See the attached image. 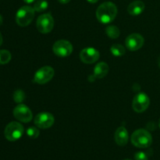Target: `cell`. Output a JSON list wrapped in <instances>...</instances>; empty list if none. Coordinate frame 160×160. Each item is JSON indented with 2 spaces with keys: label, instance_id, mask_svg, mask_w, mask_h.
Returning a JSON list of instances; mask_svg holds the SVG:
<instances>
[{
  "label": "cell",
  "instance_id": "cell-16",
  "mask_svg": "<svg viewBox=\"0 0 160 160\" xmlns=\"http://www.w3.org/2000/svg\"><path fill=\"white\" fill-rule=\"evenodd\" d=\"M106 33L109 38L112 39H116L119 38L120 32V30L117 27L114 26V25H109L106 28Z\"/></svg>",
  "mask_w": 160,
  "mask_h": 160
},
{
  "label": "cell",
  "instance_id": "cell-21",
  "mask_svg": "<svg viewBox=\"0 0 160 160\" xmlns=\"http://www.w3.org/2000/svg\"><path fill=\"white\" fill-rule=\"evenodd\" d=\"M150 157L149 151L146 152H138L134 154V159L135 160H148Z\"/></svg>",
  "mask_w": 160,
  "mask_h": 160
},
{
  "label": "cell",
  "instance_id": "cell-8",
  "mask_svg": "<svg viewBox=\"0 0 160 160\" xmlns=\"http://www.w3.org/2000/svg\"><path fill=\"white\" fill-rule=\"evenodd\" d=\"M149 104V97L144 92H140L134 96L133 99L132 107L136 112H143L148 109Z\"/></svg>",
  "mask_w": 160,
  "mask_h": 160
},
{
  "label": "cell",
  "instance_id": "cell-19",
  "mask_svg": "<svg viewBox=\"0 0 160 160\" xmlns=\"http://www.w3.org/2000/svg\"><path fill=\"white\" fill-rule=\"evenodd\" d=\"M48 2L46 0H38L34 5V9L35 12H42L48 8Z\"/></svg>",
  "mask_w": 160,
  "mask_h": 160
},
{
  "label": "cell",
  "instance_id": "cell-3",
  "mask_svg": "<svg viewBox=\"0 0 160 160\" xmlns=\"http://www.w3.org/2000/svg\"><path fill=\"white\" fill-rule=\"evenodd\" d=\"M35 10L30 6H22L18 9L16 14V22L20 27L29 25L34 20Z\"/></svg>",
  "mask_w": 160,
  "mask_h": 160
},
{
  "label": "cell",
  "instance_id": "cell-4",
  "mask_svg": "<svg viewBox=\"0 0 160 160\" xmlns=\"http://www.w3.org/2000/svg\"><path fill=\"white\" fill-rule=\"evenodd\" d=\"M23 127L18 122H11L5 128L4 134L6 138L9 142H16L23 136Z\"/></svg>",
  "mask_w": 160,
  "mask_h": 160
},
{
  "label": "cell",
  "instance_id": "cell-22",
  "mask_svg": "<svg viewBox=\"0 0 160 160\" xmlns=\"http://www.w3.org/2000/svg\"><path fill=\"white\" fill-rule=\"evenodd\" d=\"M27 134H28V136L29 138L34 139L38 137L39 134H40V132H39V130L37 128L31 127V128H29L27 130Z\"/></svg>",
  "mask_w": 160,
  "mask_h": 160
},
{
  "label": "cell",
  "instance_id": "cell-25",
  "mask_svg": "<svg viewBox=\"0 0 160 160\" xmlns=\"http://www.w3.org/2000/svg\"><path fill=\"white\" fill-rule=\"evenodd\" d=\"M87 1L90 3H96L98 0H87Z\"/></svg>",
  "mask_w": 160,
  "mask_h": 160
},
{
  "label": "cell",
  "instance_id": "cell-12",
  "mask_svg": "<svg viewBox=\"0 0 160 160\" xmlns=\"http://www.w3.org/2000/svg\"><path fill=\"white\" fill-rule=\"evenodd\" d=\"M145 39L140 34H131L128 36L125 41L126 47L131 51H137L140 49L144 45Z\"/></svg>",
  "mask_w": 160,
  "mask_h": 160
},
{
  "label": "cell",
  "instance_id": "cell-13",
  "mask_svg": "<svg viewBox=\"0 0 160 160\" xmlns=\"http://www.w3.org/2000/svg\"><path fill=\"white\" fill-rule=\"evenodd\" d=\"M109 67L107 63L104 62H98L94 68L93 74L89 76V81L92 82V81H95V79H102L105 78L109 73Z\"/></svg>",
  "mask_w": 160,
  "mask_h": 160
},
{
  "label": "cell",
  "instance_id": "cell-17",
  "mask_svg": "<svg viewBox=\"0 0 160 160\" xmlns=\"http://www.w3.org/2000/svg\"><path fill=\"white\" fill-rule=\"evenodd\" d=\"M110 52L114 56H122L125 54L126 50L123 45L120 44H114L111 46Z\"/></svg>",
  "mask_w": 160,
  "mask_h": 160
},
{
  "label": "cell",
  "instance_id": "cell-14",
  "mask_svg": "<svg viewBox=\"0 0 160 160\" xmlns=\"http://www.w3.org/2000/svg\"><path fill=\"white\" fill-rule=\"evenodd\" d=\"M115 142L120 146H125L129 140V134L124 127H120L115 132Z\"/></svg>",
  "mask_w": 160,
  "mask_h": 160
},
{
  "label": "cell",
  "instance_id": "cell-29",
  "mask_svg": "<svg viewBox=\"0 0 160 160\" xmlns=\"http://www.w3.org/2000/svg\"><path fill=\"white\" fill-rule=\"evenodd\" d=\"M159 128H160V119H159Z\"/></svg>",
  "mask_w": 160,
  "mask_h": 160
},
{
  "label": "cell",
  "instance_id": "cell-2",
  "mask_svg": "<svg viewBox=\"0 0 160 160\" xmlns=\"http://www.w3.org/2000/svg\"><path fill=\"white\" fill-rule=\"evenodd\" d=\"M131 140L133 145L139 148H147L152 143L151 134L145 129H138L134 131Z\"/></svg>",
  "mask_w": 160,
  "mask_h": 160
},
{
  "label": "cell",
  "instance_id": "cell-9",
  "mask_svg": "<svg viewBox=\"0 0 160 160\" xmlns=\"http://www.w3.org/2000/svg\"><path fill=\"white\" fill-rule=\"evenodd\" d=\"M13 116L17 120L22 123H28L32 120V112L31 110L24 104L17 105L13 109Z\"/></svg>",
  "mask_w": 160,
  "mask_h": 160
},
{
  "label": "cell",
  "instance_id": "cell-11",
  "mask_svg": "<svg viewBox=\"0 0 160 160\" xmlns=\"http://www.w3.org/2000/svg\"><path fill=\"white\" fill-rule=\"evenodd\" d=\"M100 57L99 52L95 48L88 47L84 48L80 52V58L83 62L87 64H92L98 61Z\"/></svg>",
  "mask_w": 160,
  "mask_h": 160
},
{
  "label": "cell",
  "instance_id": "cell-23",
  "mask_svg": "<svg viewBox=\"0 0 160 160\" xmlns=\"http://www.w3.org/2000/svg\"><path fill=\"white\" fill-rule=\"evenodd\" d=\"M70 1V0H59V2L61 4H67V3H68Z\"/></svg>",
  "mask_w": 160,
  "mask_h": 160
},
{
  "label": "cell",
  "instance_id": "cell-15",
  "mask_svg": "<svg viewBox=\"0 0 160 160\" xmlns=\"http://www.w3.org/2000/svg\"><path fill=\"white\" fill-rule=\"evenodd\" d=\"M145 9V3L140 0L132 2L128 7V13L132 16L140 15Z\"/></svg>",
  "mask_w": 160,
  "mask_h": 160
},
{
  "label": "cell",
  "instance_id": "cell-20",
  "mask_svg": "<svg viewBox=\"0 0 160 160\" xmlns=\"http://www.w3.org/2000/svg\"><path fill=\"white\" fill-rule=\"evenodd\" d=\"M12 98H13V100L16 102L20 104V103H22L25 100L26 95H25V93L23 91L19 89V90H17L14 92Z\"/></svg>",
  "mask_w": 160,
  "mask_h": 160
},
{
  "label": "cell",
  "instance_id": "cell-7",
  "mask_svg": "<svg viewBox=\"0 0 160 160\" xmlns=\"http://www.w3.org/2000/svg\"><path fill=\"white\" fill-rule=\"evenodd\" d=\"M53 52L59 57H67L73 52V45L69 41L59 40L56 42L52 47Z\"/></svg>",
  "mask_w": 160,
  "mask_h": 160
},
{
  "label": "cell",
  "instance_id": "cell-30",
  "mask_svg": "<svg viewBox=\"0 0 160 160\" xmlns=\"http://www.w3.org/2000/svg\"><path fill=\"white\" fill-rule=\"evenodd\" d=\"M126 160H131V159H126Z\"/></svg>",
  "mask_w": 160,
  "mask_h": 160
},
{
  "label": "cell",
  "instance_id": "cell-28",
  "mask_svg": "<svg viewBox=\"0 0 160 160\" xmlns=\"http://www.w3.org/2000/svg\"><path fill=\"white\" fill-rule=\"evenodd\" d=\"M158 63H159V66L160 67V56L159 57V59H158Z\"/></svg>",
  "mask_w": 160,
  "mask_h": 160
},
{
  "label": "cell",
  "instance_id": "cell-5",
  "mask_svg": "<svg viewBox=\"0 0 160 160\" xmlns=\"http://www.w3.org/2000/svg\"><path fill=\"white\" fill-rule=\"evenodd\" d=\"M36 27L39 32L42 34H48L54 28V19L50 13L41 15L36 22Z\"/></svg>",
  "mask_w": 160,
  "mask_h": 160
},
{
  "label": "cell",
  "instance_id": "cell-10",
  "mask_svg": "<svg viewBox=\"0 0 160 160\" xmlns=\"http://www.w3.org/2000/svg\"><path fill=\"white\" fill-rule=\"evenodd\" d=\"M54 122L55 118L52 114L47 112H40L34 118V124L41 129H47L51 128Z\"/></svg>",
  "mask_w": 160,
  "mask_h": 160
},
{
  "label": "cell",
  "instance_id": "cell-24",
  "mask_svg": "<svg viewBox=\"0 0 160 160\" xmlns=\"http://www.w3.org/2000/svg\"><path fill=\"white\" fill-rule=\"evenodd\" d=\"M36 0H23V2L26 3H28V4H31V3L34 2H35Z\"/></svg>",
  "mask_w": 160,
  "mask_h": 160
},
{
  "label": "cell",
  "instance_id": "cell-26",
  "mask_svg": "<svg viewBox=\"0 0 160 160\" xmlns=\"http://www.w3.org/2000/svg\"><path fill=\"white\" fill-rule=\"evenodd\" d=\"M2 41H3L2 36V34H1V33H0V45H1L2 44Z\"/></svg>",
  "mask_w": 160,
  "mask_h": 160
},
{
  "label": "cell",
  "instance_id": "cell-1",
  "mask_svg": "<svg viewBox=\"0 0 160 160\" xmlns=\"http://www.w3.org/2000/svg\"><path fill=\"white\" fill-rule=\"evenodd\" d=\"M117 7L111 2H106L98 7L96 10V17L102 23H109L117 17Z\"/></svg>",
  "mask_w": 160,
  "mask_h": 160
},
{
  "label": "cell",
  "instance_id": "cell-18",
  "mask_svg": "<svg viewBox=\"0 0 160 160\" xmlns=\"http://www.w3.org/2000/svg\"><path fill=\"white\" fill-rule=\"evenodd\" d=\"M11 58L12 56L10 52L5 49L0 50V65L8 63L11 60Z\"/></svg>",
  "mask_w": 160,
  "mask_h": 160
},
{
  "label": "cell",
  "instance_id": "cell-6",
  "mask_svg": "<svg viewBox=\"0 0 160 160\" xmlns=\"http://www.w3.org/2000/svg\"><path fill=\"white\" fill-rule=\"evenodd\" d=\"M54 69L49 66H45L37 70L34 77V81L39 84H45L49 82L54 77Z\"/></svg>",
  "mask_w": 160,
  "mask_h": 160
},
{
  "label": "cell",
  "instance_id": "cell-27",
  "mask_svg": "<svg viewBox=\"0 0 160 160\" xmlns=\"http://www.w3.org/2000/svg\"><path fill=\"white\" fill-rule=\"evenodd\" d=\"M2 23H3V18L2 17V15H0V26L2 24Z\"/></svg>",
  "mask_w": 160,
  "mask_h": 160
}]
</instances>
